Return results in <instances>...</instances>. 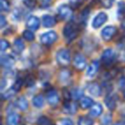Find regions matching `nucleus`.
Masks as SVG:
<instances>
[{
  "instance_id": "nucleus-8",
  "label": "nucleus",
  "mask_w": 125,
  "mask_h": 125,
  "mask_svg": "<svg viewBox=\"0 0 125 125\" xmlns=\"http://www.w3.org/2000/svg\"><path fill=\"white\" fill-rule=\"evenodd\" d=\"M107 15L104 12H100L94 17V19L93 20L92 26L94 28H99L102 26L103 24H104L106 21H107Z\"/></svg>"
},
{
  "instance_id": "nucleus-35",
  "label": "nucleus",
  "mask_w": 125,
  "mask_h": 125,
  "mask_svg": "<svg viewBox=\"0 0 125 125\" xmlns=\"http://www.w3.org/2000/svg\"><path fill=\"white\" fill-rule=\"evenodd\" d=\"M63 97H64V99L66 101H70V98H72L71 97V93L69 92L67 89H64V90H63Z\"/></svg>"
},
{
  "instance_id": "nucleus-9",
  "label": "nucleus",
  "mask_w": 125,
  "mask_h": 125,
  "mask_svg": "<svg viewBox=\"0 0 125 125\" xmlns=\"http://www.w3.org/2000/svg\"><path fill=\"white\" fill-rule=\"evenodd\" d=\"M87 65V59L82 54H77L74 58V66L79 70H82L86 68Z\"/></svg>"
},
{
  "instance_id": "nucleus-41",
  "label": "nucleus",
  "mask_w": 125,
  "mask_h": 125,
  "mask_svg": "<svg viewBox=\"0 0 125 125\" xmlns=\"http://www.w3.org/2000/svg\"><path fill=\"white\" fill-rule=\"evenodd\" d=\"M70 4L73 6H77L80 4V0H70Z\"/></svg>"
},
{
  "instance_id": "nucleus-1",
  "label": "nucleus",
  "mask_w": 125,
  "mask_h": 125,
  "mask_svg": "<svg viewBox=\"0 0 125 125\" xmlns=\"http://www.w3.org/2000/svg\"><path fill=\"white\" fill-rule=\"evenodd\" d=\"M78 33H79L78 27L73 21H70L68 24L65 25L64 28H63V36L69 41H71L72 40H74L77 36Z\"/></svg>"
},
{
  "instance_id": "nucleus-40",
  "label": "nucleus",
  "mask_w": 125,
  "mask_h": 125,
  "mask_svg": "<svg viewBox=\"0 0 125 125\" xmlns=\"http://www.w3.org/2000/svg\"><path fill=\"white\" fill-rule=\"evenodd\" d=\"M119 87H125V77H122L119 80Z\"/></svg>"
},
{
  "instance_id": "nucleus-32",
  "label": "nucleus",
  "mask_w": 125,
  "mask_h": 125,
  "mask_svg": "<svg viewBox=\"0 0 125 125\" xmlns=\"http://www.w3.org/2000/svg\"><path fill=\"white\" fill-rule=\"evenodd\" d=\"M22 83H23L22 79H17V80L16 81V82H15L14 86H13V88H14L16 92H18V91L21 89V86H22Z\"/></svg>"
},
{
  "instance_id": "nucleus-34",
  "label": "nucleus",
  "mask_w": 125,
  "mask_h": 125,
  "mask_svg": "<svg viewBox=\"0 0 125 125\" xmlns=\"http://www.w3.org/2000/svg\"><path fill=\"white\" fill-rule=\"evenodd\" d=\"M104 7L105 8H111L113 4V0H99Z\"/></svg>"
},
{
  "instance_id": "nucleus-46",
  "label": "nucleus",
  "mask_w": 125,
  "mask_h": 125,
  "mask_svg": "<svg viewBox=\"0 0 125 125\" xmlns=\"http://www.w3.org/2000/svg\"><path fill=\"white\" fill-rule=\"evenodd\" d=\"M123 95H124V98H125V91H124V94H123Z\"/></svg>"
},
{
  "instance_id": "nucleus-37",
  "label": "nucleus",
  "mask_w": 125,
  "mask_h": 125,
  "mask_svg": "<svg viewBox=\"0 0 125 125\" xmlns=\"http://www.w3.org/2000/svg\"><path fill=\"white\" fill-rule=\"evenodd\" d=\"M6 24H7V21H6L5 17H4V16H0V27H1V28H4Z\"/></svg>"
},
{
  "instance_id": "nucleus-33",
  "label": "nucleus",
  "mask_w": 125,
  "mask_h": 125,
  "mask_svg": "<svg viewBox=\"0 0 125 125\" xmlns=\"http://www.w3.org/2000/svg\"><path fill=\"white\" fill-rule=\"evenodd\" d=\"M10 47V43L5 40H1V43H0V48H1V51L4 52V51L7 50Z\"/></svg>"
},
{
  "instance_id": "nucleus-39",
  "label": "nucleus",
  "mask_w": 125,
  "mask_h": 125,
  "mask_svg": "<svg viewBox=\"0 0 125 125\" xmlns=\"http://www.w3.org/2000/svg\"><path fill=\"white\" fill-rule=\"evenodd\" d=\"M26 83H27V86H32L33 83H34V82H33V79L32 78V77H28V78L26 79Z\"/></svg>"
},
{
  "instance_id": "nucleus-25",
  "label": "nucleus",
  "mask_w": 125,
  "mask_h": 125,
  "mask_svg": "<svg viewBox=\"0 0 125 125\" xmlns=\"http://www.w3.org/2000/svg\"><path fill=\"white\" fill-rule=\"evenodd\" d=\"M82 96H83V90L79 87H76V88H74L73 90L71 91V97L73 98L74 99H82Z\"/></svg>"
},
{
  "instance_id": "nucleus-13",
  "label": "nucleus",
  "mask_w": 125,
  "mask_h": 125,
  "mask_svg": "<svg viewBox=\"0 0 125 125\" xmlns=\"http://www.w3.org/2000/svg\"><path fill=\"white\" fill-rule=\"evenodd\" d=\"M99 68V64L98 61H93L91 62V64L89 65V67L87 68V77H94L96 75V73L98 72Z\"/></svg>"
},
{
  "instance_id": "nucleus-45",
  "label": "nucleus",
  "mask_w": 125,
  "mask_h": 125,
  "mask_svg": "<svg viewBox=\"0 0 125 125\" xmlns=\"http://www.w3.org/2000/svg\"><path fill=\"white\" fill-rule=\"evenodd\" d=\"M44 2H48V1H50V0H43Z\"/></svg>"
},
{
  "instance_id": "nucleus-22",
  "label": "nucleus",
  "mask_w": 125,
  "mask_h": 125,
  "mask_svg": "<svg viewBox=\"0 0 125 125\" xmlns=\"http://www.w3.org/2000/svg\"><path fill=\"white\" fill-rule=\"evenodd\" d=\"M70 80V72L67 70H63L59 74V81L62 83H67Z\"/></svg>"
},
{
  "instance_id": "nucleus-31",
  "label": "nucleus",
  "mask_w": 125,
  "mask_h": 125,
  "mask_svg": "<svg viewBox=\"0 0 125 125\" xmlns=\"http://www.w3.org/2000/svg\"><path fill=\"white\" fill-rule=\"evenodd\" d=\"M57 125H74V123L71 119H69V118H62V119L59 120Z\"/></svg>"
},
{
  "instance_id": "nucleus-5",
  "label": "nucleus",
  "mask_w": 125,
  "mask_h": 125,
  "mask_svg": "<svg viewBox=\"0 0 125 125\" xmlns=\"http://www.w3.org/2000/svg\"><path fill=\"white\" fill-rule=\"evenodd\" d=\"M115 58H116V52L112 49H106L103 52L102 57H101L103 62L106 65H109L110 63H111Z\"/></svg>"
},
{
  "instance_id": "nucleus-15",
  "label": "nucleus",
  "mask_w": 125,
  "mask_h": 125,
  "mask_svg": "<svg viewBox=\"0 0 125 125\" xmlns=\"http://www.w3.org/2000/svg\"><path fill=\"white\" fill-rule=\"evenodd\" d=\"M6 123L8 125H18L20 123V116L16 112H10L7 116Z\"/></svg>"
},
{
  "instance_id": "nucleus-42",
  "label": "nucleus",
  "mask_w": 125,
  "mask_h": 125,
  "mask_svg": "<svg viewBox=\"0 0 125 125\" xmlns=\"http://www.w3.org/2000/svg\"><path fill=\"white\" fill-rule=\"evenodd\" d=\"M114 125H124V124H123V123H116Z\"/></svg>"
},
{
  "instance_id": "nucleus-26",
  "label": "nucleus",
  "mask_w": 125,
  "mask_h": 125,
  "mask_svg": "<svg viewBox=\"0 0 125 125\" xmlns=\"http://www.w3.org/2000/svg\"><path fill=\"white\" fill-rule=\"evenodd\" d=\"M37 125H53L49 117L45 116H42L37 120Z\"/></svg>"
},
{
  "instance_id": "nucleus-36",
  "label": "nucleus",
  "mask_w": 125,
  "mask_h": 125,
  "mask_svg": "<svg viewBox=\"0 0 125 125\" xmlns=\"http://www.w3.org/2000/svg\"><path fill=\"white\" fill-rule=\"evenodd\" d=\"M23 2H24V4H26L28 7H30V8H33V6L35 5L34 0H24Z\"/></svg>"
},
{
  "instance_id": "nucleus-2",
  "label": "nucleus",
  "mask_w": 125,
  "mask_h": 125,
  "mask_svg": "<svg viewBox=\"0 0 125 125\" xmlns=\"http://www.w3.org/2000/svg\"><path fill=\"white\" fill-rule=\"evenodd\" d=\"M57 61L61 66L66 67L70 63V53L67 49H61L57 53Z\"/></svg>"
},
{
  "instance_id": "nucleus-43",
  "label": "nucleus",
  "mask_w": 125,
  "mask_h": 125,
  "mask_svg": "<svg viewBox=\"0 0 125 125\" xmlns=\"http://www.w3.org/2000/svg\"><path fill=\"white\" fill-rule=\"evenodd\" d=\"M123 28H125V19L123 20Z\"/></svg>"
},
{
  "instance_id": "nucleus-21",
  "label": "nucleus",
  "mask_w": 125,
  "mask_h": 125,
  "mask_svg": "<svg viewBox=\"0 0 125 125\" xmlns=\"http://www.w3.org/2000/svg\"><path fill=\"white\" fill-rule=\"evenodd\" d=\"M94 104V100L89 97H83L81 99L80 101V106L82 109H88L91 108Z\"/></svg>"
},
{
  "instance_id": "nucleus-28",
  "label": "nucleus",
  "mask_w": 125,
  "mask_h": 125,
  "mask_svg": "<svg viewBox=\"0 0 125 125\" xmlns=\"http://www.w3.org/2000/svg\"><path fill=\"white\" fill-rule=\"evenodd\" d=\"M0 10L2 11L10 10V4L7 0H0Z\"/></svg>"
},
{
  "instance_id": "nucleus-6",
  "label": "nucleus",
  "mask_w": 125,
  "mask_h": 125,
  "mask_svg": "<svg viewBox=\"0 0 125 125\" xmlns=\"http://www.w3.org/2000/svg\"><path fill=\"white\" fill-rule=\"evenodd\" d=\"M116 28L113 26H107L101 32V37L105 41H109L112 39V37L116 34Z\"/></svg>"
},
{
  "instance_id": "nucleus-19",
  "label": "nucleus",
  "mask_w": 125,
  "mask_h": 125,
  "mask_svg": "<svg viewBox=\"0 0 125 125\" xmlns=\"http://www.w3.org/2000/svg\"><path fill=\"white\" fill-rule=\"evenodd\" d=\"M16 106H17L18 109L21 110V111H26V110L28 108V99H27L25 97H23V96L18 98V99L16 100Z\"/></svg>"
},
{
  "instance_id": "nucleus-3",
  "label": "nucleus",
  "mask_w": 125,
  "mask_h": 125,
  "mask_svg": "<svg viewBox=\"0 0 125 125\" xmlns=\"http://www.w3.org/2000/svg\"><path fill=\"white\" fill-rule=\"evenodd\" d=\"M57 39V34L54 31H49L40 35V42L44 45H51Z\"/></svg>"
},
{
  "instance_id": "nucleus-44",
  "label": "nucleus",
  "mask_w": 125,
  "mask_h": 125,
  "mask_svg": "<svg viewBox=\"0 0 125 125\" xmlns=\"http://www.w3.org/2000/svg\"><path fill=\"white\" fill-rule=\"evenodd\" d=\"M123 124L125 125V116H123Z\"/></svg>"
},
{
  "instance_id": "nucleus-30",
  "label": "nucleus",
  "mask_w": 125,
  "mask_h": 125,
  "mask_svg": "<svg viewBox=\"0 0 125 125\" xmlns=\"http://www.w3.org/2000/svg\"><path fill=\"white\" fill-rule=\"evenodd\" d=\"M16 93V91L15 90L13 87H11L10 89H9V90L7 91L6 93H4V94L2 95V97H3V99H10V98H11L13 95H14Z\"/></svg>"
},
{
  "instance_id": "nucleus-7",
  "label": "nucleus",
  "mask_w": 125,
  "mask_h": 125,
  "mask_svg": "<svg viewBox=\"0 0 125 125\" xmlns=\"http://www.w3.org/2000/svg\"><path fill=\"white\" fill-rule=\"evenodd\" d=\"M46 99L47 102L50 105L56 106L59 103V95L57 93V91L54 89H51L46 94Z\"/></svg>"
},
{
  "instance_id": "nucleus-12",
  "label": "nucleus",
  "mask_w": 125,
  "mask_h": 125,
  "mask_svg": "<svg viewBox=\"0 0 125 125\" xmlns=\"http://www.w3.org/2000/svg\"><path fill=\"white\" fill-rule=\"evenodd\" d=\"M87 90H88L89 94H92L93 96L95 97H99L101 94V87L96 82H92L87 86Z\"/></svg>"
},
{
  "instance_id": "nucleus-23",
  "label": "nucleus",
  "mask_w": 125,
  "mask_h": 125,
  "mask_svg": "<svg viewBox=\"0 0 125 125\" xmlns=\"http://www.w3.org/2000/svg\"><path fill=\"white\" fill-rule=\"evenodd\" d=\"M33 104L36 108H41L44 105V98L42 95L39 94L33 97Z\"/></svg>"
},
{
  "instance_id": "nucleus-14",
  "label": "nucleus",
  "mask_w": 125,
  "mask_h": 125,
  "mask_svg": "<svg viewBox=\"0 0 125 125\" xmlns=\"http://www.w3.org/2000/svg\"><path fill=\"white\" fill-rule=\"evenodd\" d=\"M15 59L10 55H5L1 57V64L4 68H10L14 65Z\"/></svg>"
},
{
  "instance_id": "nucleus-4",
  "label": "nucleus",
  "mask_w": 125,
  "mask_h": 125,
  "mask_svg": "<svg viewBox=\"0 0 125 125\" xmlns=\"http://www.w3.org/2000/svg\"><path fill=\"white\" fill-rule=\"evenodd\" d=\"M57 12H58V16L60 17V19L68 20L71 17L73 11H72V9L70 8V6L66 5V4H62L58 8Z\"/></svg>"
},
{
  "instance_id": "nucleus-16",
  "label": "nucleus",
  "mask_w": 125,
  "mask_h": 125,
  "mask_svg": "<svg viewBox=\"0 0 125 125\" xmlns=\"http://www.w3.org/2000/svg\"><path fill=\"white\" fill-rule=\"evenodd\" d=\"M63 111L68 114H75L77 111V104L74 102L66 101L63 105Z\"/></svg>"
},
{
  "instance_id": "nucleus-10",
  "label": "nucleus",
  "mask_w": 125,
  "mask_h": 125,
  "mask_svg": "<svg viewBox=\"0 0 125 125\" xmlns=\"http://www.w3.org/2000/svg\"><path fill=\"white\" fill-rule=\"evenodd\" d=\"M26 25H27V28H28V29L32 30V31H35V30H37L39 28H40V21L37 16H32L28 19Z\"/></svg>"
},
{
  "instance_id": "nucleus-17",
  "label": "nucleus",
  "mask_w": 125,
  "mask_h": 125,
  "mask_svg": "<svg viewBox=\"0 0 125 125\" xmlns=\"http://www.w3.org/2000/svg\"><path fill=\"white\" fill-rule=\"evenodd\" d=\"M42 24L45 28H52L56 24L55 17L49 15H45L42 17Z\"/></svg>"
},
{
  "instance_id": "nucleus-11",
  "label": "nucleus",
  "mask_w": 125,
  "mask_h": 125,
  "mask_svg": "<svg viewBox=\"0 0 125 125\" xmlns=\"http://www.w3.org/2000/svg\"><path fill=\"white\" fill-rule=\"evenodd\" d=\"M104 104L110 111H114L116 107V99L114 94H109L104 99Z\"/></svg>"
},
{
  "instance_id": "nucleus-24",
  "label": "nucleus",
  "mask_w": 125,
  "mask_h": 125,
  "mask_svg": "<svg viewBox=\"0 0 125 125\" xmlns=\"http://www.w3.org/2000/svg\"><path fill=\"white\" fill-rule=\"evenodd\" d=\"M78 125H94V122L92 118L88 117V116H80L78 119V123H77Z\"/></svg>"
},
{
  "instance_id": "nucleus-27",
  "label": "nucleus",
  "mask_w": 125,
  "mask_h": 125,
  "mask_svg": "<svg viewBox=\"0 0 125 125\" xmlns=\"http://www.w3.org/2000/svg\"><path fill=\"white\" fill-rule=\"evenodd\" d=\"M111 121H112V116H111V114H110V113H107V114L104 115L103 116L102 120H101L103 125H110L111 123Z\"/></svg>"
},
{
  "instance_id": "nucleus-18",
  "label": "nucleus",
  "mask_w": 125,
  "mask_h": 125,
  "mask_svg": "<svg viewBox=\"0 0 125 125\" xmlns=\"http://www.w3.org/2000/svg\"><path fill=\"white\" fill-rule=\"evenodd\" d=\"M103 112V107L99 103H96V104H94L93 106L90 108V115L94 117H97V116H99Z\"/></svg>"
},
{
  "instance_id": "nucleus-20",
  "label": "nucleus",
  "mask_w": 125,
  "mask_h": 125,
  "mask_svg": "<svg viewBox=\"0 0 125 125\" xmlns=\"http://www.w3.org/2000/svg\"><path fill=\"white\" fill-rule=\"evenodd\" d=\"M25 48V45L21 39H16L13 45V51L16 53H21Z\"/></svg>"
},
{
  "instance_id": "nucleus-29",
  "label": "nucleus",
  "mask_w": 125,
  "mask_h": 125,
  "mask_svg": "<svg viewBox=\"0 0 125 125\" xmlns=\"http://www.w3.org/2000/svg\"><path fill=\"white\" fill-rule=\"evenodd\" d=\"M23 37L28 41H32V40H34V34L31 31H28V30H26V31L23 32Z\"/></svg>"
},
{
  "instance_id": "nucleus-38",
  "label": "nucleus",
  "mask_w": 125,
  "mask_h": 125,
  "mask_svg": "<svg viewBox=\"0 0 125 125\" xmlns=\"http://www.w3.org/2000/svg\"><path fill=\"white\" fill-rule=\"evenodd\" d=\"M88 15H89V10L88 9H85L83 10V12H82V18H83V21H86V20H87Z\"/></svg>"
}]
</instances>
